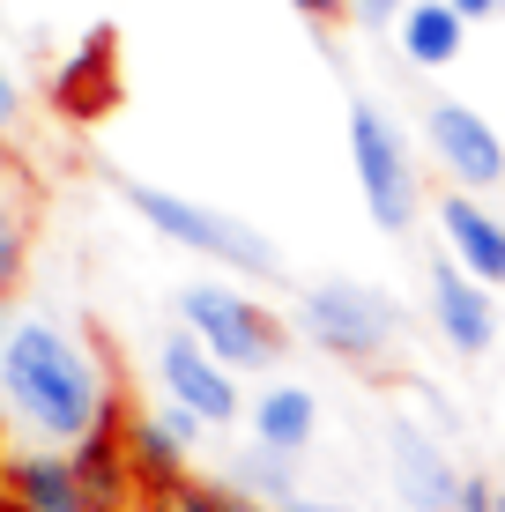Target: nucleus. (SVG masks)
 Instances as JSON below:
<instances>
[{"mask_svg": "<svg viewBox=\"0 0 505 512\" xmlns=\"http://www.w3.org/2000/svg\"><path fill=\"white\" fill-rule=\"evenodd\" d=\"M0 401L45 446H75L90 423L119 416L104 357L60 320H8V334H0Z\"/></svg>", "mask_w": 505, "mask_h": 512, "instance_id": "f257e3e1", "label": "nucleus"}, {"mask_svg": "<svg viewBox=\"0 0 505 512\" xmlns=\"http://www.w3.org/2000/svg\"><path fill=\"white\" fill-rule=\"evenodd\" d=\"M127 208L149 223L156 238L186 245V253H208L216 268H238V275H275V245L246 231L238 216H223V208H201L186 201V193H164V186H127Z\"/></svg>", "mask_w": 505, "mask_h": 512, "instance_id": "f03ea898", "label": "nucleus"}, {"mask_svg": "<svg viewBox=\"0 0 505 512\" xmlns=\"http://www.w3.org/2000/svg\"><path fill=\"white\" fill-rule=\"evenodd\" d=\"M179 327L216 364H275V349H283V320L268 305H253L246 290H223V282L179 290Z\"/></svg>", "mask_w": 505, "mask_h": 512, "instance_id": "7ed1b4c3", "label": "nucleus"}, {"mask_svg": "<svg viewBox=\"0 0 505 512\" xmlns=\"http://www.w3.org/2000/svg\"><path fill=\"white\" fill-rule=\"evenodd\" d=\"M350 164H357V186H364L372 223L402 238L409 223L424 216V186H416V164H409L402 134H394L387 112H372V104H357V112H350Z\"/></svg>", "mask_w": 505, "mask_h": 512, "instance_id": "20e7f679", "label": "nucleus"}, {"mask_svg": "<svg viewBox=\"0 0 505 512\" xmlns=\"http://www.w3.org/2000/svg\"><path fill=\"white\" fill-rule=\"evenodd\" d=\"M298 327H305L312 349H327V357L372 364L379 349L394 342V305L379 290H364V282H312L305 305H298Z\"/></svg>", "mask_w": 505, "mask_h": 512, "instance_id": "39448f33", "label": "nucleus"}, {"mask_svg": "<svg viewBox=\"0 0 505 512\" xmlns=\"http://www.w3.org/2000/svg\"><path fill=\"white\" fill-rule=\"evenodd\" d=\"M424 134H431V156L446 164V179H454V186L491 193L505 179V134L476 112V104H431Z\"/></svg>", "mask_w": 505, "mask_h": 512, "instance_id": "423d86ee", "label": "nucleus"}, {"mask_svg": "<svg viewBox=\"0 0 505 512\" xmlns=\"http://www.w3.org/2000/svg\"><path fill=\"white\" fill-rule=\"evenodd\" d=\"M156 379H164V394L179 401V409H194L208 431L238 423V379H231V364H216L186 327L156 342Z\"/></svg>", "mask_w": 505, "mask_h": 512, "instance_id": "0eeeda50", "label": "nucleus"}, {"mask_svg": "<svg viewBox=\"0 0 505 512\" xmlns=\"http://www.w3.org/2000/svg\"><path fill=\"white\" fill-rule=\"evenodd\" d=\"M208 438V423L194 416V409H142L119 431V446H127V468H134V483L142 490H156V483H171V475H186V453H194Z\"/></svg>", "mask_w": 505, "mask_h": 512, "instance_id": "6e6552de", "label": "nucleus"}, {"mask_svg": "<svg viewBox=\"0 0 505 512\" xmlns=\"http://www.w3.org/2000/svg\"><path fill=\"white\" fill-rule=\"evenodd\" d=\"M439 231H446V260L461 275H476L483 290H505V216H491L476 193H446Z\"/></svg>", "mask_w": 505, "mask_h": 512, "instance_id": "1a4fd4ad", "label": "nucleus"}, {"mask_svg": "<svg viewBox=\"0 0 505 512\" xmlns=\"http://www.w3.org/2000/svg\"><path fill=\"white\" fill-rule=\"evenodd\" d=\"M431 320H439V334L461 349V357H483V349L498 342L491 290H483L476 275H461L454 260H431Z\"/></svg>", "mask_w": 505, "mask_h": 512, "instance_id": "9d476101", "label": "nucleus"}, {"mask_svg": "<svg viewBox=\"0 0 505 512\" xmlns=\"http://www.w3.org/2000/svg\"><path fill=\"white\" fill-rule=\"evenodd\" d=\"M387 468H394V490H402L409 512H454V483H461V475H454V461H446L424 431L394 423V431H387Z\"/></svg>", "mask_w": 505, "mask_h": 512, "instance_id": "9b49d317", "label": "nucleus"}, {"mask_svg": "<svg viewBox=\"0 0 505 512\" xmlns=\"http://www.w3.org/2000/svg\"><path fill=\"white\" fill-rule=\"evenodd\" d=\"M67 461H75L82 475V498H90V512H127L134 505V468H127V446H119V416H104L90 423V431L67 446Z\"/></svg>", "mask_w": 505, "mask_h": 512, "instance_id": "f8f14e48", "label": "nucleus"}, {"mask_svg": "<svg viewBox=\"0 0 505 512\" xmlns=\"http://www.w3.org/2000/svg\"><path fill=\"white\" fill-rule=\"evenodd\" d=\"M0 483H8V505L15 512H90L67 446L60 453H23V461H8V468H0Z\"/></svg>", "mask_w": 505, "mask_h": 512, "instance_id": "ddd939ff", "label": "nucleus"}, {"mask_svg": "<svg viewBox=\"0 0 505 512\" xmlns=\"http://www.w3.org/2000/svg\"><path fill=\"white\" fill-rule=\"evenodd\" d=\"M112 97H119V75H112V38H82L75 45V60L60 67V82H52V104H60L67 119H97V112H112Z\"/></svg>", "mask_w": 505, "mask_h": 512, "instance_id": "4468645a", "label": "nucleus"}, {"mask_svg": "<svg viewBox=\"0 0 505 512\" xmlns=\"http://www.w3.org/2000/svg\"><path fill=\"white\" fill-rule=\"evenodd\" d=\"M394 30H402V52L416 67H431V75H446V67L468 52V23L446 0H409L402 15H394Z\"/></svg>", "mask_w": 505, "mask_h": 512, "instance_id": "2eb2a0df", "label": "nucleus"}, {"mask_svg": "<svg viewBox=\"0 0 505 512\" xmlns=\"http://www.w3.org/2000/svg\"><path fill=\"white\" fill-rule=\"evenodd\" d=\"M312 431H320V401H312L305 386H268V394L253 401V438L268 453H290V461H298L312 446Z\"/></svg>", "mask_w": 505, "mask_h": 512, "instance_id": "dca6fc26", "label": "nucleus"}, {"mask_svg": "<svg viewBox=\"0 0 505 512\" xmlns=\"http://www.w3.org/2000/svg\"><path fill=\"white\" fill-rule=\"evenodd\" d=\"M23 268H30V201L15 179H0V305L15 297Z\"/></svg>", "mask_w": 505, "mask_h": 512, "instance_id": "f3484780", "label": "nucleus"}, {"mask_svg": "<svg viewBox=\"0 0 505 512\" xmlns=\"http://www.w3.org/2000/svg\"><path fill=\"white\" fill-rule=\"evenodd\" d=\"M231 483L246 490V498H275V505H290V490H298L290 483V453H268V446L246 453V461L231 468Z\"/></svg>", "mask_w": 505, "mask_h": 512, "instance_id": "a211bd4d", "label": "nucleus"}, {"mask_svg": "<svg viewBox=\"0 0 505 512\" xmlns=\"http://www.w3.org/2000/svg\"><path fill=\"white\" fill-rule=\"evenodd\" d=\"M216 490H223V483H194V475H171V483H156V512H216Z\"/></svg>", "mask_w": 505, "mask_h": 512, "instance_id": "6ab92c4d", "label": "nucleus"}, {"mask_svg": "<svg viewBox=\"0 0 505 512\" xmlns=\"http://www.w3.org/2000/svg\"><path fill=\"white\" fill-rule=\"evenodd\" d=\"M454 512H505V498L483 483V475H461L454 483Z\"/></svg>", "mask_w": 505, "mask_h": 512, "instance_id": "aec40b11", "label": "nucleus"}, {"mask_svg": "<svg viewBox=\"0 0 505 512\" xmlns=\"http://www.w3.org/2000/svg\"><path fill=\"white\" fill-rule=\"evenodd\" d=\"M15 119H23V82H15V75H8V60H0V134H8Z\"/></svg>", "mask_w": 505, "mask_h": 512, "instance_id": "412c9836", "label": "nucleus"}, {"mask_svg": "<svg viewBox=\"0 0 505 512\" xmlns=\"http://www.w3.org/2000/svg\"><path fill=\"white\" fill-rule=\"evenodd\" d=\"M342 8H350L357 23H394V15H402L409 0H342Z\"/></svg>", "mask_w": 505, "mask_h": 512, "instance_id": "4be33fe9", "label": "nucleus"}, {"mask_svg": "<svg viewBox=\"0 0 505 512\" xmlns=\"http://www.w3.org/2000/svg\"><path fill=\"white\" fill-rule=\"evenodd\" d=\"M446 8H454L461 23H491V15H505V0H446Z\"/></svg>", "mask_w": 505, "mask_h": 512, "instance_id": "5701e85b", "label": "nucleus"}, {"mask_svg": "<svg viewBox=\"0 0 505 512\" xmlns=\"http://www.w3.org/2000/svg\"><path fill=\"white\" fill-rule=\"evenodd\" d=\"M290 8H298L305 23H335V15H342V0H290Z\"/></svg>", "mask_w": 505, "mask_h": 512, "instance_id": "b1692460", "label": "nucleus"}, {"mask_svg": "<svg viewBox=\"0 0 505 512\" xmlns=\"http://www.w3.org/2000/svg\"><path fill=\"white\" fill-rule=\"evenodd\" d=\"M216 512H260V505H253L238 483H223V490H216Z\"/></svg>", "mask_w": 505, "mask_h": 512, "instance_id": "393cba45", "label": "nucleus"}, {"mask_svg": "<svg viewBox=\"0 0 505 512\" xmlns=\"http://www.w3.org/2000/svg\"><path fill=\"white\" fill-rule=\"evenodd\" d=\"M283 512H357V505H320V498H290Z\"/></svg>", "mask_w": 505, "mask_h": 512, "instance_id": "a878e982", "label": "nucleus"}, {"mask_svg": "<svg viewBox=\"0 0 505 512\" xmlns=\"http://www.w3.org/2000/svg\"><path fill=\"white\" fill-rule=\"evenodd\" d=\"M0 468H8V446H0Z\"/></svg>", "mask_w": 505, "mask_h": 512, "instance_id": "bb28decb", "label": "nucleus"}, {"mask_svg": "<svg viewBox=\"0 0 505 512\" xmlns=\"http://www.w3.org/2000/svg\"><path fill=\"white\" fill-rule=\"evenodd\" d=\"M0 334H8V312H0Z\"/></svg>", "mask_w": 505, "mask_h": 512, "instance_id": "cd10ccee", "label": "nucleus"}]
</instances>
